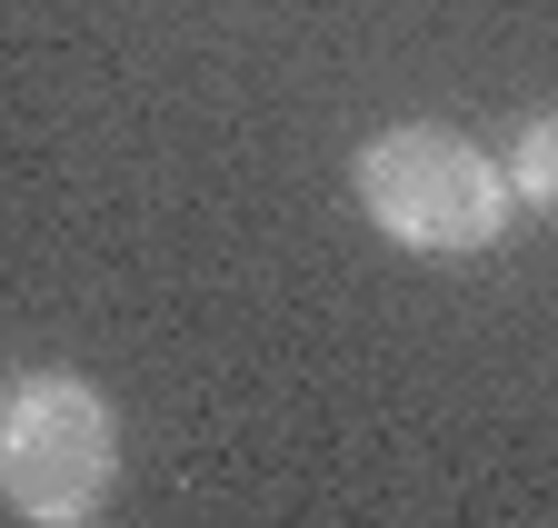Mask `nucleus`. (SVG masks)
I'll list each match as a JSON object with an SVG mask.
<instances>
[{
    "instance_id": "f257e3e1",
    "label": "nucleus",
    "mask_w": 558,
    "mask_h": 528,
    "mask_svg": "<svg viewBox=\"0 0 558 528\" xmlns=\"http://www.w3.org/2000/svg\"><path fill=\"white\" fill-rule=\"evenodd\" d=\"M349 189H360V210H369L379 240L429 249V259L499 249L509 220H519L509 170L488 160L469 130H439V120H399V130H379V140H360Z\"/></svg>"
},
{
    "instance_id": "f03ea898",
    "label": "nucleus",
    "mask_w": 558,
    "mask_h": 528,
    "mask_svg": "<svg viewBox=\"0 0 558 528\" xmlns=\"http://www.w3.org/2000/svg\"><path fill=\"white\" fill-rule=\"evenodd\" d=\"M0 489L31 528H90L120 489V419L81 369H21L0 409Z\"/></svg>"
},
{
    "instance_id": "7ed1b4c3",
    "label": "nucleus",
    "mask_w": 558,
    "mask_h": 528,
    "mask_svg": "<svg viewBox=\"0 0 558 528\" xmlns=\"http://www.w3.org/2000/svg\"><path fill=\"white\" fill-rule=\"evenodd\" d=\"M499 170H509V189H519V210H529V220H558V100H538V110L509 130Z\"/></svg>"
}]
</instances>
